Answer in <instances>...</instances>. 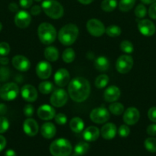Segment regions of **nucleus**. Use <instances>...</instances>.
Returning a JSON list of instances; mask_svg holds the SVG:
<instances>
[{
	"mask_svg": "<svg viewBox=\"0 0 156 156\" xmlns=\"http://www.w3.org/2000/svg\"><path fill=\"white\" fill-rule=\"evenodd\" d=\"M68 94L75 102L84 101L90 94V85L88 81L83 77H76L69 82Z\"/></svg>",
	"mask_w": 156,
	"mask_h": 156,
	"instance_id": "nucleus-1",
	"label": "nucleus"
},
{
	"mask_svg": "<svg viewBox=\"0 0 156 156\" xmlns=\"http://www.w3.org/2000/svg\"><path fill=\"white\" fill-rule=\"evenodd\" d=\"M79 29L73 24H67L61 27L58 32V40L64 46H70L76 41Z\"/></svg>",
	"mask_w": 156,
	"mask_h": 156,
	"instance_id": "nucleus-2",
	"label": "nucleus"
},
{
	"mask_svg": "<svg viewBox=\"0 0 156 156\" xmlns=\"http://www.w3.org/2000/svg\"><path fill=\"white\" fill-rule=\"evenodd\" d=\"M38 35L40 41L45 45L54 42L57 37L56 29L50 23H41L38 28Z\"/></svg>",
	"mask_w": 156,
	"mask_h": 156,
	"instance_id": "nucleus-3",
	"label": "nucleus"
},
{
	"mask_svg": "<svg viewBox=\"0 0 156 156\" xmlns=\"http://www.w3.org/2000/svg\"><path fill=\"white\" fill-rule=\"evenodd\" d=\"M41 9L51 19H59L64 15V8L56 0H44L41 4Z\"/></svg>",
	"mask_w": 156,
	"mask_h": 156,
	"instance_id": "nucleus-4",
	"label": "nucleus"
},
{
	"mask_svg": "<svg viewBox=\"0 0 156 156\" xmlns=\"http://www.w3.org/2000/svg\"><path fill=\"white\" fill-rule=\"evenodd\" d=\"M50 152L53 156H69L72 152V146L66 139H58L50 144Z\"/></svg>",
	"mask_w": 156,
	"mask_h": 156,
	"instance_id": "nucleus-5",
	"label": "nucleus"
},
{
	"mask_svg": "<svg viewBox=\"0 0 156 156\" xmlns=\"http://www.w3.org/2000/svg\"><path fill=\"white\" fill-rule=\"evenodd\" d=\"M19 93V88L14 82L5 84L0 88V98L5 101H12L16 98Z\"/></svg>",
	"mask_w": 156,
	"mask_h": 156,
	"instance_id": "nucleus-6",
	"label": "nucleus"
},
{
	"mask_svg": "<svg viewBox=\"0 0 156 156\" xmlns=\"http://www.w3.org/2000/svg\"><path fill=\"white\" fill-rule=\"evenodd\" d=\"M134 64L132 57L128 55H122L117 59L116 62V70L119 73L125 74L132 69Z\"/></svg>",
	"mask_w": 156,
	"mask_h": 156,
	"instance_id": "nucleus-7",
	"label": "nucleus"
},
{
	"mask_svg": "<svg viewBox=\"0 0 156 156\" xmlns=\"http://www.w3.org/2000/svg\"><path fill=\"white\" fill-rule=\"evenodd\" d=\"M68 100V94L63 88H58L52 92L50 96V104L55 108L63 107Z\"/></svg>",
	"mask_w": 156,
	"mask_h": 156,
	"instance_id": "nucleus-8",
	"label": "nucleus"
},
{
	"mask_svg": "<svg viewBox=\"0 0 156 156\" xmlns=\"http://www.w3.org/2000/svg\"><path fill=\"white\" fill-rule=\"evenodd\" d=\"M90 117L93 123L102 124L106 123L110 119V113L109 111L104 107L94 108L90 114Z\"/></svg>",
	"mask_w": 156,
	"mask_h": 156,
	"instance_id": "nucleus-9",
	"label": "nucleus"
},
{
	"mask_svg": "<svg viewBox=\"0 0 156 156\" xmlns=\"http://www.w3.org/2000/svg\"><path fill=\"white\" fill-rule=\"evenodd\" d=\"M87 29L89 33L93 37H101L106 32V28L104 24L99 20L90 19L87 23Z\"/></svg>",
	"mask_w": 156,
	"mask_h": 156,
	"instance_id": "nucleus-10",
	"label": "nucleus"
},
{
	"mask_svg": "<svg viewBox=\"0 0 156 156\" xmlns=\"http://www.w3.org/2000/svg\"><path fill=\"white\" fill-rule=\"evenodd\" d=\"M138 29L142 35L146 37H151L155 33V25L152 21L148 19L141 20L138 23Z\"/></svg>",
	"mask_w": 156,
	"mask_h": 156,
	"instance_id": "nucleus-11",
	"label": "nucleus"
},
{
	"mask_svg": "<svg viewBox=\"0 0 156 156\" xmlns=\"http://www.w3.org/2000/svg\"><path fill=\"white\" fill-rule=\"evenodd\" d=\"M140 113L139 110L134 107L127 108L123 114V121L126 125H134L139 121Z\"/></svg>",
	"mask_w": 156,
	"mask_h": 156,
	"instance_id": "nucleus-12",
	"label": "nucleus"
},
{
	"mask_svg": "<svg viewBox=\"0 0 156 156\" xmlns=\"http://www.w3.org/2000/svg\"><path fill=\"white\" fill-rule=\"evenodd\" d=\"M36 74L41 79H47L50 76L52 73V67L47 61H41L36 66Z\"/></svg>",
	"mask_w": 156,
	"mask_h": 156,
	"instance_id": "nucleus-13",
	"label": "nucleus"
},
{
	"mask_svg": "<svg viewBox=\"0 0 156 156\" xmlns=\"http://www.w3.org/2000/svg\"><path fill=\"white\" fill-rule=\"evenodd\" d=\"M31 21H32V17L30 14L26 11H19L15 15V24L19 28L24 29L28 27Z\"/></svg>",
	"mask_w": 156,
	"mask_h": 156,
	"instance_id": "nucleus-14",
	"label": "nucleus"
},
{
	"mask_svg": "<svg viewBox=\"0 0 156 156\" xmlns=\"http://www.w3.org/2000/svg\"><path fill=\"white\" fill-rule=\"evenodd\" d=\"M12 65L17 70L27 72L31 67V62L27 57L21 55H17L12 58Z\"/></svg>",
	"mask_w": 156,
	"mask_h": 156,
	"instance_id": "nucleus-15",
	"label": "nucleus"
},
{
	"mask_svg": "<svg viewBox=\"0 0 156 156\" xmlns=\"http://www.w3.org/2000/svg\"><path fill=\"white\" fill-rule=\"evenodd\" d=\"M21 94L28 102H34L38 98V91L32 85H24L21 89Z\"/></svg>",
	"mask_w": 156,
	"mask_h": 156,
	"instance_id": "nucleus-16",
	"label": "nucleus"
},
{
	"mask_svg": "<svg viewBox=\"0 0 156 156\" xmlns=\"http://www.w3.org/2000/svg\"><path fill=\"white\" fill-rule=\"evenodd\" d=\"M70 73L65 69H60L55 73L54 77V82L57 85L60 87H64L67 85H68L70 82Z\"/></svg>",
	"mask_w": 156,
	"mask_h": 156,
	"instance_id": "nucleus-17",
	"label": "nucleus"
},
{
	"mask_svg": "<svg viewBox=\"0 0 156 156\" xmlns=\"http://www.w3.org/2000/svg\"><path fill=\"white\" fill-rule=\"evenodd\" d=\"M38 117L43 120H52L55 117V110L48 105H43L37 111Z\"/></svg>",
	"mask_w": 156,
	"mask_h": 156,
	"instance_id": "nucleus-18",
	"label": "nucleus"
},
{
	"mask_svg": "<svg viewBox=\"0 0 156 156\" xmlns=\"http://www.w3.org/2000/svg\"><path fill=\"white\" fill-rule=\"evenodd\" d=\"M39 129L38 123L36 120H35L32 118H28L23 123V130L25 133L26 135L29 136H35L37 135Z\"/></svg>",
	"mask_w": 156,
	"mask_h": 156,
	"instance_id": "nucleus-19",
	"label": "nucleus"
},
{
	"mask_svg": "<svg viewBox=\"0 0 156 156\" xmlns=\"http://www.w3.org/2000/svg\"><path fill=\"white\" fill-rule=\"evenodd\" d=\"M120 95V89L116 85H111V86L108 87L104 91L103 93V97L105 101L107 102H110V103L116 101L119 98Z\"/></svg>",
	"mask_w": 156,
	"mask_h": 156,
	"instance_id": "nucleus-20",
	"label": "nucleus"
},
{
	"mask_svg": "<svg viewBox=\"0 0 156 156\" xmlns=\"http://www.w3.org/2000/svg\"><path fill=\"white\" fill-rule=\"evenodd\" d=\"M116 126L113 123H107L102 127L100 131L102 138L106 140H113L116 135Z\"/></svg>",
	"mask_w": 156,
	"mask_h": 156,
	"instance_id": "nucleus-21",
	"label": "nucleus"
},
{
	"mask_svg": "<svg viewBox=\"0 0 156 156\" xmlns=\"http://www.w3.org/2000/svg\"><path fill=\"white\" fill-rule=\"evenodd\" d=\"M99 133H100V132L96 126H90L84 129L83 136L86 141L94 142L99 138Z\"/></svg>",
	"mask_w": 156,
	"mask_h": 156,
	"instance_id": "nucleus-22",
	"label": "nucleus"
},
{
	"mask_svg": "<svg viewBox=\"0 0 156 156\" xmlns=\"http://www.w3.org/2000/svg\"><path fill=\"white\" fill-rule=\"evenodd\" d=\"M57 132L56 127H55L54 124L50 122H47L44 123V124L41 126V133L44 138L50 140L52 139L55 136Z\"/></svg>",
	"mask_w": 156,
	"mask_h": 156,
	"instance_id": "nucleus-23",
	"label": "nucleus"
},
{
	"mask_svg": "<svg viewBox=\"0 0 156 156\" xmlns=\"http://www.w3.org/2000/svg\"><path fill=\"white\" fill-rule=\"evenodd\" d=\"M95 68L99 72H105L110 67V61L106 56H99L94 61Z\"/></svg>",
	"mask_w": 156,
	"mask_h": 156,
	"instance_id": "nucleus-24",
	"label": "nucleus"
},
{
	"mask_svg": "<svg viewBox=\"0 0 156 156\" xmlns=\"http://www.w3.org/2000/svg\"><path fill=\"white\" fill-rule=\"evenodd\" d=\"M44 57L47 61L50 62H55L59 57V51L55 47H47L44 50Z\"/></svg>",
	"mask_w": 156,
	"mask_h": 156,
	"instance_id": "nucleus-25",
	"label": "nucleus"
},
{
	"mask_svg": "<svg viewBox=\"0 0 156 156\" xmlns=\"http://www.w3.org/2000/svg\"><path fill=\"white\" fill-rule=\"evenodd\" d=\"M70 127L73 132L79 133L84 130V123L82 119L80 117H73L70 121Z\"/></svg>",
	"mask_w": 156,
	"mask_h": 156,
	"instance_id": "nucleus-26",
	"label": "nucleus"
},
{
	"mask_svg": "<svg viewBox=\"0 0 156 156\" xmlns=\"http://www.w3.org/2000/svg\"><path fill=\"white\" fill-rule=\"evenodd\" d=\"M90 149V146L88 143H84V142H80L77 143L74 148L75 155H84L88 152Z\"/></svg>",
	"mask_w": 156,
	"mask_h": 156,
	"instance_id": "nucleus-27",
	"label": "nucleus"
},
{
	"mask_svg": "<svg viewBox=\"0 0 156 156\" xmlns=\"http://www.w3.org/2000/svg\"><path fill=\"white\" fill-rule=\"evenodd\" d=\"M117 6L116 0H103L101 3V9L106 12H111Z\"/></svg>",
	"mask_w": 156,
	"mask_h": 156,
	"instance_id": "nucleus-28",
	"label": "nucleus"
},
{
	"mask_svg": "<svg viewBox=\"0 0 156 156\" xmlns=\"http://www.w3.org/2000/svg\"><path fill=\"white\" fill-rule=\"evenodd\" d=\"M75 52L73 49L72 48H67L64 50L62 53V59L63 61L66 63H70L75 59Z\"/></svg>",
	"mask_w": 156,
	"mask_h": 156,
	"instance_id": "nucleus-29",
	"label": "nucleus"
},
{
	"mask_svg": "<svg viewBox=\"0 0 156 156\" xmlns=\"http://www.w3.org/2000/svg\"><path fill=\"white\" fill-rule=\"evenodd\" d=\"M109 110L113 115L119 116L124 112V106L119 102H113L109 106Z\"/></svg>",
	"mask_w": 156,
	"mask_h": 156,
	"instance_id": "nucleus-30",
	"label": "nucleus"
},
{
	"mask_svg": "<svg viewBox=\"0 0 156 156\" xmlns=\"http://www.w3.org/2000/svg\"><path fill=\"white\" fill-rule=\"evenodd\" d=\"M136 0H120L119 4V9L121 12H126L131 10L135 5Z\"/></svg>",
	"mask_w": 156,
	"mask_h": 156,
	"instance_id": "nucleus-31",
	"label": "nucleus"
},
{
	"mask_svg": "<svg viewBox=\"0 0 156 156\" xmlns=\"http://www.w3.org/2000/svg\"><path fill=\"white\" fill-rule=\"evenodd\" d=\"M109 81V76L106 74H102L98 76L96 78V80H95V85L97 88H105L106 86L108 84Z\"/></svg>",
	"mask_w": 156,
	"mask_h": 156,
	"instance_id": "nucleus-32",
	"label": "nucleus"
},
{
	"mask_svg": "<svg viewBox=\"0 0 156 156\" xmlns=\"http://www.w3.org/2000/svg\"><path fill=\"white\" fill-rule=\"evenodd\" d=\"M38 88H39V91L41 94H48L53 91L54 85L50 82L45 81V82H43L40 83Z\"/></svg>",
	"mask_w": 156,
	"mask_h": 156,
	"instance_id": "nucleus-33",
	"label": "nucleus"
},
{
	"mask_svg": "<svg viewBox=\"0 0 156 156\" xmlns=\"http://www.w3.org/2000/svg\"><path fill=\"white\" fill-rule=\"evenodd\" d=\"M106 33L109 37H119L122 33L121 28L117 25H110L107 28H106Z\"/></svg>",
	"mask_w": 156,
	"mask_h": 156,
	"instance_id": "nucleus-34",
	"label": "nucleus"
},
{
	"mask_svg": "<svg viewBox=\"0 0 156 156\" xmlns=\"http://www.w3.org/2000/svg\"><path fill=\"white\" fill-rule=\"evenodd\" d=\"M145 148L150 152H156V139L154 137H150L145 140Z\"/></svg>",
	"mask_w": 156,
	"mask_h": 156,
	"instance_id": "nucleus-35",
	"label": "nucleus"
},
{
	"mask_svg": "<svg viewBox=\"0 0 156 156\" xmlns=\"http://www.w3.org/2000/svg\"><path fill=\"white\" fill-rule=\"evenodd\" d=\"M120 50L125 53H132L134 50V47L129 41H123L120 44Z\"/></svg>",
	"mask_w": 156,
	"mask_h": 156,
	"instance_id": "nucleus-36",
	"label": "nucleus"
},
{
	"mask_svg": "<svg viewBox=\"0 0 156 156\" xmlns=\"http://www.w3.org/2000/svg\"><path fill=\"white\" fill-rule=\"evenodd\" d=\"M147 14L146 7L143 4H139L135 9V15L138 18H143Z\"/></svg>",
	"mask_w": 156,
	"mask_h": 156,
	"instance_id": "nucleus-37",
	"label": "nucleus"
},
{
	"mask_svg": "<svg viewBox=\"0 0 156 156\" xmlns=\"http://www.w3.org/2000/svg\"><path fill=\"white\" fill-rule=\"evenodd\" d=\"M10 77V70L6 66H2L0 68V81L6 82Z\"/></svg>",
	"mask_w": 156,
	"mask_h": 156,
	"instance_id": "nucleus-38",
	"label": "nucleus"
},
{
	"mask_svg": "<svg viewBox=\"0 0 156 156\" xmlns=\"http://www.w3.org/2000/svg\"><path fill=\"white\" fill-rule=\"evenodd\" d=\"M9 127V122L6 117H0V133H4Z\"/></svg>",
	"mask_w": 156,
	"mask_h": 156,
	"instance_id": "nucleus-39",
	"label": "nucleus"
},
{
	"mask_svg": "<svg viewBox=\"0 0 156 156\" xmlns=\"http://www.w3.org/2000/svg\"><path fill=\"white\" fill-rule=\"evenodd\" d=\"M10 52V46L6 42L0 43V55L2 56H7Z\"/></svg>",
	"mask_w": 156,
	"mask_h": 156,
	"instance_id": "nucleus-40",
	"label": "nucleus"
},
{
	"mask_svg": "<svg viewBox=\"0 0 156 156\" xmlns=\"http://www.w3.org/2000/svg\"><path fill=\"white\" fill-rule=\"evenodd\" d=\"M118 133L121 137H127L130 133V129L127 125H121L118 129Z\"/></svg>",
	"mask_w": 156,
	"mask_h": 156,
	"instance_id": "nucleus-41",
	"label": "nucleus"
},
{
	"mask_svg": "<svg viewBox=\"0 0 156 156\" xmlns=\"http://www.w3.org/2000/svg\"><path fill=\"white\" fill-rule=\"evenodd\" d=\"M55 122L59 125H64L67 123V118L66 115L63 113H59V114H56L54 117Z\"/></svg>",
	"mask_w": 156,
	"mask_h": 156,
	"instance_id": "nucleus-42",
	"label": "nucleus"
},
{
	"mask_svg": "<svg viewBox=\"0 0 156 156\" xmlns=\"http://www.w3.org/2000/svg\"><path fill=\"white\" fill-rule=\"evenodd\" d=\"M23 111H24V114L26 117H31L34 114V111H34V107L30 104L26 105L23 109Z\"/></svg>",
	"mask_w": 156,
	"mask_h": 156,
	"instance_id": "nucleus-43",
	"label": "nucleus"
},
{
	"mask_svg": "<svg viewBox=\"0 0 156 156\" xmlns=\"http://www.w3.org/2000/svg\"><path fill=\"white\" fill-rule=\"evenodd\" d=\"M148 117L151 121L156 123V107H152L148 110Z\"/></svg>",
	"mask_w": 156,
	"mask_h": 156,
	"instance_id": "nucleus-44",
	"label": "nucleus"
},
{
	"mask_svg": "<svg viewBox=\"0 0 156 156\" xmlns=\"http://www.w3.org/2000/svg\"><path fill=\"white\" fill-rule=\"evenodd\" d=\"M148 15L149 17L152 19H156V2L151 4V5L148 9Z\"/></svg>",
	"mask_w": 156,
	"mask_h": 156,
	"instance_id": "nucleus-45",
	"label": "nucleus"
},
{
	"mask_svg": "<svg viewBox=\"0 0 156 156\" xmlns=\"http://www.w3.org/2000/svg\"><path fill=\"white\" fill-rule=\"evenodd\" d=\"M147 133L151 136H156V124H151L147 127L146 129Z\"/></svg>",
	"mask_w": 156,
	"mask_h": 156,
	"instance_id": "nucleus-46",
	"label": "nucleus"
},
{
	"mask_svg": "<svg viewBox=\"0 0 156 156\" xmlns=\"http://www.w3.org/2000/svg\"><path fill=\"white\" fill-rule=\"evenodd\" d=\"M33 0H19V4L23 9H28L32 6Z\"/></svg>",
	"mask_w": 156,
	"mask_h": 156,
	"instance_id": "nucleus-47",
	"label": "nucleus"
},
{
	"mask_svg": "<svg viewBox=\"0 0 156 156\" xmlns=\"http://www.w3.org/2000/svg\"><path fill=\"white\" fill-rule=\"evenodd\" d=\"M41 10H42L41 6L36 5L32 6V8L31 9L30 12L32 15H38L41 12Z\"/></svg>",
	"mask_w": 156,
	"mask_h": 156,
	"instance_id": "nucleus-48",
	"label": "nucleus"
},
{
	"mask_svg": "<svg viewBox=\"0 0 156 156\" xmlns=\"http://www.w3.org/2000/svg\"><path fill=\"white\" fill-rule=\"evenodd\" d=\"M6 146V140L4 136L0 135V152L5 149Z\"/></svg>",
	"mask_w": 156,
	"mask_h": 156,
	"instance_id": "nucleus-49",
	"label": "nucleus"
},
{
	"mask_svg": "<svg viewBox=\"0 0 156 156\" xmlns=\"http://www.w3.org/2000/svg\"><path fill=\"white\" fill-rule=\"evenodd\" d=\"M9 9L11 12H17L18 11V6L17 5L16 3L15 2H12L9 4Z\"/></svg>",
	"mask_w": 156,
	"mask_h": 156,
	"instance_id": "nucleus-50",
	"label": "nucleus"
},
{
	"mask_svg": "<svg viewBox=\"0 0 156 156\" xmlns=\"http://www.w3.org/2000/svg\"><path fill=\"white\" fill-rule=\"evenodd\" d=\"M7 112V107L4 104H0V116H3Z\"/></svg>",
	"mask_w": 156,
	"mask_h": 156,
	"instance_id": "nucleus-51",
	"label": "nucleus"
},
{
	"mask_svg": "<svg viewBox=\"0 0 156 156\" xmlns=\"http://www.w3.org/2000/svg\"><path fill=\"white\" fill-rule=\"evenodd\" d=\"M5 156H16V153L12 149H9V150H7L6 152Z\"/></svg>",
	"mask_w": 156,
	"mask_h": 156,
	"instance_id": "nucleus-52",
	"label": "nucleus"
},
{
	"mask_svg": "<svg viewBox=\"0 0 156 156\" xmlns=\"http://www.w3.org/2000/svg\"><path fill=\"white\" fill-rule=\"evenodd\" d=\"M9 59L6 57H3V58H1V59H0V63L3 66L7 65V64L9 63Z\"/></svg>",
	"mask_w": 156,
	"mask_h": 156,
	"instance_id": "nucleus-53",
	"label": "nucleus"
},
{
	"mask_svg": "<svg viewBox=\"0 0 156 156\" xmlns=\"http://www.w3.org/2000/svg\"><path fill=\"white\" fill-rule=\"evenodd\" d=\"M77 1L83 5H89L93 2V0H77Z\"/></svg>",
	"mask_w": 156,
	"mask_h": 156,
	"instance_id": "nucleus-54",
	"label": "nucleus"
},
{
	"mask_svg": "<svg viewBox=\"0 0 156 156\" xmlns=\"http://www.w3.org/2000/svg\"><path fill=\"white\" fill-rule=\"evenodd\" d=\"M144 4H152V3L156 2V0H141Z\"/></svg>",
	"mask_w": 156,
	"mask_h": 156,
	"instance_id": "nucleus-55",
	"label": "nucleus"
},
{
	"mask_svg": "<svg viewBox=\"0 0 156 156\" xmlns=\"http://www.w3.org/2000/svg\"><path fill=\"white\" fill-rule=\"evenodd\" d=\"M2 23L0 22V31L2 30Z\"/></svg>",
	"mask_w": 156,
	"mask_h": 156,
	"instance_id": "nucleus-56",
	"label": "nucleus"
},
{
	"mask_svg": "<svg viewBox=\"0 0 156 156\" xmlns=\"http://www.w3.org/2000/svg\"><path fill=\"white\" fill-rule=\"evenodd\" d=\"M35 1H36V2H41V1H42V0H35Z\"/></svg>",
	"mask_w": 156,
	"mask_h": 156,
	"instance_id": "nucleus-57",
	"label": "nucleus"
},
{
	"mask_svg": "<svg viewBox=\"0 0 156 156\" xmlns=\"http://www.w3.org/2000/svg\"><path fill=\"white\" fill-rule=\"evenodd\" d=\"M69 156H70V155H69ZM70 156H77V155H75V154H74V155H70Z\"/></svg>",
	"mask_w": 156,
	"mask_h": 156,
	"instance_id": "nucleus-58",
	"label": "nucleus"
}]
</instances>
